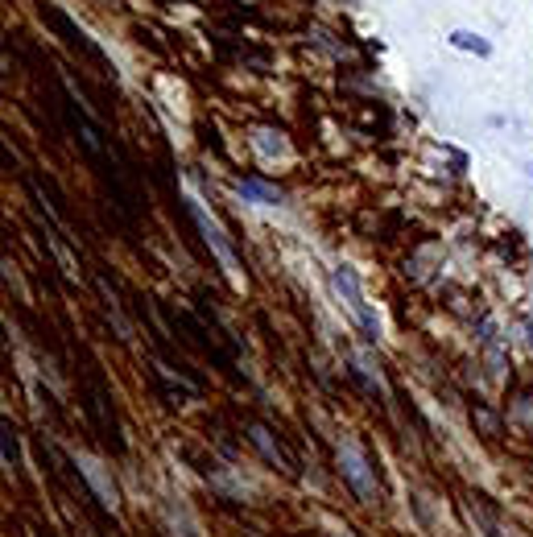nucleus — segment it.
<instances>
[{
  "label": "nucleus",
  "instance_id": "obj_1",
  "mask_svg": "<svg viewBox=\"0 0 533 537\" xmlns=\"http://www.w3.org/2000/svg\"><path fill=\"white\" fill-rule=\"evenodd\" d=\"M331 285H335V290H339V298L352 306V314L360 318L364 335H368V339H381V318L368 310V302H364V294H360V277H356V269H348V265L331 269Z\"/></svg>",
  "mask_w": 533,
  "mask_h": 537
},
{
  "label": "nucleus",
  "instance_id": "obj_3",
  "mask_svg": "<svg viewBox=\"0 0 533 537\" xmlns=\"http://www.w3.org/2000/svg\"><path fill=\"white\" fill-rule=\"evenodd\" d=\"M339 467H343V476H348V484L356 488V496L360 500H372L376 496V480H372V472H368V463H364V455L348 443V447H339Z\"/></svg>",
  "mask_w": 533,
  "mask_h": 537
},
{
  "label": "nucleus",
  "instance_id": "obj_5",
  "mask_svg": "<svg viewBox=\"0 0 533 537\" xmlns=\"http://www.w3.org/2000/svg\"><path fill=\"white\" fill-rule=\"evenodd\" d=\"M252 443H257V447H261V451H265V455H269V459H273L277 467H290V459H285V451H281V447L273 443V434H269L265 426H252Z\"/></svg>",
  "mask_w": 533,
  "mask_h": 537
},
{
  "label": "nucleus",
  "instance_id": "obj_7",
  "mask_svg": "<svg viewBox=\"0 0 533 537\" xmlns=\"http://www.w3.org/2000/svg\"><path fill=\"white\" fill-rule=\"evenodd\" d=\"M4 463L17 467V438H12V426L4 422Z\"/></svg>",
  "mask_w": 533,
  "mask_h": 537
},
{
  "label": "nucleus",
  "instance_id": "obj_4",
  "mask_svg": "<svg viewBox=\"0 0 533 537\" xmlns=\"http://www.w3.org/2000/svg\"><path fill=\"white\" fill-rule=\"evenodd\" d=\"M447 41H451L455 50L476 54V58H492V41H488L484 33H472V29H451V33H447Z\"/></svg>",
  "mask_w": 533,
  "mask_h": 537
},
{
  "label": "nucleus",
  "instance_id": "obj_8",
  "mask_svg": "<svg viewBox=\"0 0 533 537\" xmlns=\"http://www.w3.org/2000/svg\"><path fill=\"white\" fill-rule=\"evenodd\" d=\"M530 178H533V161H530Z\"/></svg>",
  "mask_w": 533,
  "mask_h": 537
},
{
  "label": "nucleus",
  "instance_id": "obj_6",
  "mask_svg": "<svg viewBox=\"0 0 533 537\" xmlns=\"http://www.w3.org/2000/svg\"><path fill=\"white\" fill-rule=\"evenodd\" d=\"M240 194H244V199H257V203H269V207L281 203V190H273V186H265V182H252V178L240 182Z\"/></svg>",
  "mask_w": 533,
  "mask_h": 537
},
{
  "label": "nucleus",
  "instance_id": "obj_2",
  "mask_svg": "<svg viewBox=\"0 0 533 537\" xmlns=\"http://www.w3.org/2000/svg\"><path fill=\"white\" fill-rule=\"evenodd\" d=\"M186 207H190V215H194V223H199V232H203V240H207V248L219 256V265H223V273L236 281L240 277V265H236V256H232V244H228V236H223V227L207 215V207L199 203V199H186Z\"/></svg>",
  "mask_w": 533,
  "mask_h": 537
}]
</instances>
